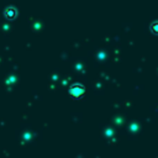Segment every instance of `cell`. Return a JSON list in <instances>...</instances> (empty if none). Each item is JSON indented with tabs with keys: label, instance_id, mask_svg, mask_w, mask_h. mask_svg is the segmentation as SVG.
Returning a JSON list of instances; mask_svg holds the SVG:
<instances>
[{
	"label": "cell",
	"instance_id": "obj_1",
	"mask_svg": "<svg viewBox=\"0 0 158 158\" xmlns=\"http://www.w3.org/2000/svg\"><path fill=\"white\" fill-rule=\"evenodd\" d=\"M69 93H71V95H73V96H75V98H78V96H80V95L84 93V88L81 86V85L75 84V85L71 86V90H69Z\"/></svg>",
	"mask_w": 158,
	"mask_h": 158
},
{
	"label": "cell",
	"instance_id": "obj_2",
	"mask_svg": "<svg viewBox=\"0 0 158 158\" xmlns=\"http://www.w3.org/2000/svg\"><path fill=\"white\" fill-rule=\"evenodd\" d=\"M15 15H16V9L14 6H9L5 9V16L8 19H13V17H15Z\"/></svg>",
	"mask_w": 158,
	"mask_h": 158
}]
</instances>
